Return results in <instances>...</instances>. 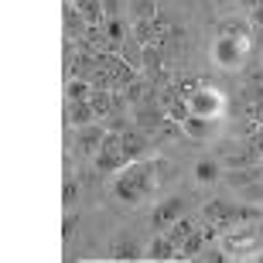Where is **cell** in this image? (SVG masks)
Returning <instances> with one entry per match:
<instances>
[{"label":"cell","instance_id":"obj_20","mask_svg":"<svg viewBox=\"0 0 263 263\" xmlns=\"http://www.w3.org/2000/svg\"><path fill=\"white\" fill-rule=\"evenodd\" d=\"M260 239V226H246V233H233L229 236V250H239V246H253Z\"/></svg>","mask_w":263,"mask_h":263},{"label":"cell","instance_id":"obj_7","mask_svg":"<svg viewBox=\"0 0 263 263\" xmlns=\"http://www.w3.org/2000/svg\"><path fill=\"white\" fill-rule=\"evenodd\" d=\"M106 140V130L99 127V123H86V127H79V151L82 154H96L99 147Z\"/></svg>","mask_w":263,"mask_h":263},{"label":"cell","instance_id":"obj_13","mask_svg":"<svg viewBox=\"0 0 263 263\" xmlns=\"http://www.w3.org/2000/svg\"><path fill=\"white\" fill-rule=\"evenodd\" d=\"M109 256H113V260H140L144 250H140V243H134V239H117V243L109 246Z\"/></svg>","mask_w":263,"mask_h":263},{"label":"cell","instance_id":"obj_2","mask_svg":"<svg viewBox=\"0 0 263 263\" xmlns=\"http://www.w3.org/2000/svg\"><path fill=\"white\" fill-rule=\"evenodd\" d=\"M202 219L209 226H239V222H253V219H260V209H253V205H233L229 198H212V202L202 209Z\"/></svg>","mask_w":263,"mask_h":263},{"label":"cell","instance_id":"obj_22","mask_svg":"<svg viewBox=\"0 0 263 263\" xmlns=\"http://www.w3.org/2000/svg\"><path fill=\"white\" fill-rule=\"evenodd\" d=\"M195 178H198V181H205V185H209V181H215V178H219V164H215V161H198Z\"/></svg>","mask_w":263,"mask_h":263},{"label":"cell","instance_id":"obj_28","mask_svg":"<svg viewBox=\"0 0 263 263\" xmlns=\"http://www.w3.org/2000/svg\"><path fill=\"white\" fill-rule=\"evenodd\" d=\"M253 21L263 28V4H260V7H253Z\"/></svg>","mask_w":263,"mask_h":263},{"label":"cell","instance_id":"obj_15","mask_svg":"<svg viewBox=\"0 0 263 263\" xmlns=\"http://www.w3.org/2000/svg\"><path fill=\"white\" fill-rule=\"evenodd\" d=\"M192 233H195V222H192V219H185V215H181L178 222L167 226V239H171V243H175L178 250H181V243H185V239H188Z\"/></svg>","mask_w":263,"mask_h":263},{"label":"cell","instance_id":"obj_3","mask_svg":"<svg viewBox=\"0 0 263 263\" xmlns=\"http://www.w3.org/2000/svg\"><path fill=\"white\" fill-rule=\"evenodd\" d=\"M134 164L127 154H123V144H120V134L117 130H109L103 147L96 151V171H120V167Z\"/></svg>","mask_w":263,"mask_h":263},{"label":"cell","instance_id":"obj_4","mask_svg":"<svg viewBox=\"0 0 263 263\" xmlns=\"http://www.w3.org/2000/svg\"><path fill=\"white\" fill-rule=\"evenodd\" d=\"M185 198L181 195H175V198H164V202L157 205L154 212H151V229H157V233H164L171 222H178L181 215H185Z\"/></svg>","mask_w":263,"mask_h":263},{"label":"cell","instance_id":"obj_8","mask_svg":"<svg viewBox=\"0 0 263 263\" xmlns=\"http://www.w3.org/2000/svg\"><path fill=\"white\" fill-rule=\"evenodd\" d=\"M65 117L72 127H86V123H96V109H92V103L89 99H76V103H68L65 106Z\"/></svg>","mask_w":263,"mask_h":263},{"label":"cell","instance_id":"obj_29","mask_svg":"<svg viewBox=\"0 0 263 263\" xmlns=\"http://www.w3.org/2000/svg\"><path fill=\"white\" fill-rule=\"evenodd\" d=\"M246 4H250V7H260V4H263V0H246Z\"/></svg>","mask_w":263,"mask_h":263},{"label":"cell","instance_id":"obj_17","mask_svg":"<svg viewBox=\"0 0 263 263\" xmlns=\"http://www.w3.org/2000/svg\"><path fill=\"white\" fill-rule=\"evenodd\" d=\"M164 113H157V109H140V113H137V127H140V130H147V134H151V130H161V127H164Z\"/></svg>","mask_w":263,"mask_h":263},{"label":"cell","instance_id":"obj_14","mask_svg":"<svg viewBox=\"0 0 263 263\" xmlns=\"http://www.w3.org/2000/svg\"><path fill=\"white\" fill-rule=\"evenodd\" d=\"M185 134L192 137V140L209 137V134H212V117H198V113H192V117L185 120Z\"/></svg>","mask_w":263,"mask_h":263},{"label":"cell","instance_id":"obj_10","mask_svg":"<svg viewBox=\"0 0 263 263\" xmlns=\"http://www.w3.org/2000/svg\"><path fill=\"white\" fill-rule=\"evenodd\" d=\"M103 38H106L109 48H123V41H127V24L120 17H106L103 24Z\"/></svg>","mask_w":263,"mask_h":263},{"label":"cell","instance_id":"obj_1","mask_svg":"<svg viewBox=\"0 0 263 263\" xmlns=\"http://www.w3.org/2000/svg\"><path fill=\"white\" fill-rule=\"evenodd\" d=\"M151 188H154V164H127L123 175L117 178V185H113V195L120 202L134 205L151 195Z\"/></svg>","mask_w":263,"mask_h":263},{"label":"cell","instance_id":"obj_27","mask_svg":"<svg viewBox=\"0 0 263 263\" xmlns=\"http://www.w3.org/2000/svg\"><path fill=\"white\" fill-rule=\"evenodd\" d=\"M99 4H103V14H106V17H120V4L117 0H99Z\"/></svg>","mask_w":263,"mask_h":263},{"label":"cell","instance_id":"obj_23","mask_svg":"<svg viewBox=\"0 0 263 263\" xmlns=\"http://www.w3.org/2000/svg\"><path fill=\"white\" fill-rule=\"evenodd\" d=\"M130 10H134L137 21H151L154 17V0H130Z\"/></svg>","mask_w":263,"mask_h":263},{"label":"cell","instance_id":"obj_30","mask_svg":"<svg viewBox=\"0 0 263 263\" xmlns=\"http://www.w3.org/2000/svg\"><path fill=\"white\" fill-rule=\"evenodd\" d=\"M219 4H222V7H226V4H233V0H219Z\"/></svg>","mask_w":263,"mask_h":263},{"label":"cell","instance_id":"obj_12","mask_svg":"<svg viewBox=\"0 0 263 263\" xmlns=\"http://www.w3.org/2000/svg\"><path fill=\"white\" fill-rule=\"evenodd\" d=\"M178 253H181V250H178V246L167 239V233H164V236H157L154 243L147 246V256H151V260H175Z\"/></svg>","mask_w":263,"mask_h":263},{"label":"cell","instance_id":"obj_24","mask_svg":"<svg viewBox=\"0 0 263 263\" xmlns=\"http://www.w3.org/2000/svg\"><path fill=\"white\" fill-rule=\"evenodd\" d=\"M62 202H65V205L79 202V181H76V178H68V181H65V188H62Z\"/></svg>","mask_w":263,"mask_h":263},{"label":"cell","instance_id":"obj_26","mask_svg":"<svg viewBox=\"0 0 263 263\" xmlns=\"http://www.w3.org/2000/svg\"><path fill=\"white\" fill-rule=\"evenodd\" d=\"M76 226H79V219H76V215H65V222H62V236H65V239H72Z\"/></svg>","mask_w":263,"mask_h":263},{"label":"cell","instance_id":"obj_16","mask_svg":"<svg viewBox=\"0 0 263 263\" xmlns=\"http://www.w3.org/2000/svg\"><path fill=\"white\" fill-rule=\"evenodd\" d=\"M212 233H215V229H205V233H202V229H195V233L181 243V256H198V253H202V246H205V239H209Z\"/></svg>","mask_w":263,"mask_h":263},{"label":"cell","instance_id":"obj_6","mask_svg":"<svg viewBox=\"0 0 263 263\" xmlns=\"http://www.w3.org/2000/svg\"><path fill=\"white\" fill-rule=\"evenodd\" d=\"M188 103H192V113H198V117H215L219 106H222V99L215 96L212 89H195V96Z\"/></svg>","mask_w":263,"mask_h":263},{"label":"cell","instance_id":"obj_31","mask_svg":"<svg viewBox=\"0 0 263 263\" xmlns=\"http://www.w3.org/2000/svg\"><path fill=\"white\" fill-rule=\"evenodd\" d=\"M260 167H263V161H260Z\"/></svg>","mask_w":263,"mask_h":263},{"label":"cell","instance_id":"obj_5","mask_svg":"<svg viewBox=\"0 0 263 263\" xmlns=\"http://www.w3.org/2000/svg\"><path fill=\"white\" fill-rule=\"evenodd\" d=\"M62 17H65V34H68V38H79V41H82V38H86V31L92 28V24H89V21L82 17V10H79L76 4H72V0L65 4Z\"/></svg>","mask_w":263,"mask_h":263},{"label":"cell","instance_id":"obj_25","mask_svg":"<svg viewBox=\"0 0 263 263\" xmlns=\"http://www.w3.org/2000/svg\"><path fill=\"white\" fill-rule=\"evenodd\" d=\"M250 144L263 151V123H250Z\"/></svg>","mask_w":263,"mask_h":263},{"label":"cell","instance_id":"obj_9","mask_svg":"<svg viewBox=\"0 0 263 263\" xmlns=\"http://www.w3.org/2000/svg\"><path fill=\"white\" fill-rule=\"evenodd\" d=\"M215 59H219V65H239V59H243L239 41L236 38H219V45H215Z\"/></svg>","mask_w":263,"mask_h":263},{"label":"cell","instance_id":"obj_18","mask_svg":"<svg viewBox=\"0 0 263 263\" xmlns=\"http://www.w3.org/2000/svg\"><path fill=\"white\" fill-rule=\"evenodd\" d=\"M79 10H82V17L89 21V24H99V21H106V14H103V4L99 0H72Z\"/></svg>","mask_w":263,"mask_h":263},{"label":"cell","instance_id":"obj_21","mask_svg":"<svg viewBox=\"0 0 263 263\" xmlns=\"http://www.w3.org/2000/svg\"><path fill=\"white\" fill-rule=\"evenodd\" d=\"M219 34H222V38L243 41L246 38V24H243V21H222V24H219Z\"/></svg>","mask_w":263,"mask_h":263},{"label":"cell","instance_id":"obj_11","mask_svg":"<svg viewBox=\"0 0 263 263\" xmlns=\"http://www.w3.org/2000/svg\"><path fill=\"white\" fill-rule=\"evenodd\" d=\"M109 72H113V89H127L130 82H137V72L127 65V62H120L109 55Z\"/></svg>","mask_w":263,"mask_h":263},{"label":"cell","instance_id":"obj_19","mask_svg":"<svg viewBox=\"0 0 263 263\" xmlns=\"http://www.w3.org/2000/svg\"><path fill=\"white\" fill-rule=\"evenodd\" d=\"M65 96H68V103H76V99H89V96H92V82H89V79H72L68 89H65Z\"/></svg>","mask_w":263,"mask_h":263}]
</instances>
